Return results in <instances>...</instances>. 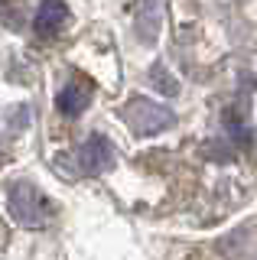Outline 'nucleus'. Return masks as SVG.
Here are the masks:
<instances>
[{
  "mask_svg": "<svg viewBox=\"0 0 257 260\" xmlns=\"http://www.w3.org/2000/svg\"><path fill=\"white\" fill-rule=\"evenodd\" d=\"M7 208H10V218L20 228H33V231L49 228L55 218V205L33 182H13L10 192H7Z\"/></svg>",
  "mask_w": 257,
  "mask_h": 260,
  "instance_id": "f257e3e1",
  "label": "nucleus"
},
{
  "mask_svg": "<svg viewBox=\"0 0 257 260\" xmlns=\"http://www.w3.org/2000/svg\"><path fill=\"white\" fill-rule=\"evenodd\" d=\"M120 117L127 120L131 134H137V137L163 134V130H170L176 124V114L170 108H159V104H153L150 98H143V94H134L131 101L120 108Z\"/></svg>",
  "mask_w": 257,
  "mask_h": 260,
  "instance_id": "f03ea898",
  "label": "nucleus"
},
{
  "mask_svg": "<svg viewBox=\"0 0 257 260\" xmlns=\"http://www.w3.org/2000/svg\"><path fill=\"white\" fill-rule=\"evenodd\" d=\"M114 166V143L101 134H91L88 140L78 146V169L85 176H101Z\"/></svg>",
  "mask_w": 257,
  "mask_h": 260,
  "instance_id": "7ed1b4c3",
  "label": "nucleus"
},
{
  "mask_svg": "<svg viewBox=\"0 0 257 260\" xmlns=\"http://www.w3.org/2000/svg\"><path fill=\"white\" fill-rule=\"evenodd\" d=\"M163 26V4L159 0H134V36L143 46H153Z\"/></svg>",
  "mask_w": 257,
  "mask_h": 260,
  "instance_id": "20e7f679",
  "label": "nucleus"
},
{
  "mask_svg": "<svg viewBox=\"0 0 257 260\" xmlns=\"http://www.w3.org/2000/svg\"><path fill=\"white\" fill-rule=\"evenodd\" d=\"M91 91H94V85L88 78H72L69 85L55 94V108H59L62 117H78V114L88 111V104H91Z\"/></svg>",
  "mask_w": 257,
  "mask_h": 260,
  "instance_id": "39448f33",
  "label": "nucleus"
},
{
  "mask_svg": "<svg viewBox=\"0 0 257 260\" xmlns=\"http://www.w3.org/2000/svg\"><path fill=\"white\" fill-rule=\"evenodd\" d=\"M66 23H69L66 0H43L36 16H33V29H36V36H43V39L59 36V32L66 29Z\"/></svg>",
  "mask_w": 257,
  "mask_h": 260,
  "instance_id": "423d86ee",
  "label": "nucleus"
},
{
  "mask_svg": "<svg viewBox=\"0 0 257 260\" xmlns=\"http://www.w3.org/2000/svg\"><path fill=\"white\" fill-rule=\"evenodd\" d=\"M224 127H228L231 140L241 143V146H251V130H247V124L241 120V111H224Z\"/></svg>",
  "mask_w": 257,
  "mask_h": 260,
  "instance_id": "0eeeda50",
  "label": "nucleus"
},
{
  "mask_svg": "<svg viewBox=\"0 0 257 260\" xmlns=\"http://www.w3.org/2000/svg\"><path fill=\"white\" fill-rule=\"evenodd\" d=\"M150 81H153V88H159V94H176L179 91V81L170 75V69H166L163 62H156L153 69H150Z\"/></svg>",
  "mask_w": 257,
  "mask_h": 260,
  "instance_id": "6e6552de",
  "label": "nucleus"
},
{
  "mask_svg": "<svg viewBox=\"0 0 257 260\" xmlns=\"http://www.w3.org/2000/svg\"><path fill=\"white\" fill-rule=\"evenodd\" d=\"M4 16H7V23H10V26H20V20H17V16H20V7L13 4V0H0V20H4Z\"/></svg>",
  "mask_w": 257,
  "mask_h": 260,
  "instance_id": "1a4fd4ad",
  "label": "nucleus"
}]
</instances>
